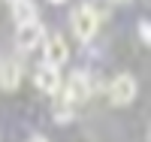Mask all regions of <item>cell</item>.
<instances>
[{"label":"cell","instance_id":"4fadbf2b","mask_svg":"<svg viewBox=\"0 0 151 142\" xmlns=\"http://www.w3.org/2000/svg\"><path fill=\"white\" fill-rule=\"evenodd\" d=\"M118 3H127V0H118Z\"/></svg>","mask_w":151,"mask_h":142},{"label":"cell","instance_id":"8992f818","mask_svg":"<svg viewBox=\"0 0 151 142\" xmlns=\"http://www.w3.org/2000/svg\"><path fill=\"white\" fill-rule=\"evenodd\" d=\"M42 55H45V63H52V67H60V63H67V58H70L67 40H64L60 33L48 36V43L42 45Z\"/></svg>","mask_w":151,"mask_h":142},{"label":"cell","instance_id":"277c9868","mask_svg":"<svg viewBox=\"0 0 151 142\" xmlns=\"http://www.w3.org/2000/svg\"><path fill=\"white\" fill-rule=\"evenodd\" d=\"M88 97H91V79L82 73V70H76L70 79H67V103L73 106V103H85Z\"/></svg>","mask_w":151,"mask_h":142},{"label":"cell","instance_id":"7a4b0ae2","mask_svg":"<svg viewBox=\"0 0 151 142\" xmlns=\"http://www.w3.org/2000/svg\"><path fill=\"white\" fill-rule=\"evenodd\" d=\"M136 94H139V85H136V79L130 73L115 76V82L109 85V103L112 106H130L136 100Z\"/></svg>","mask_w":151,"mask_h":142},{"label":"cell","instance_id":"ba28073f","mask_svg":"<svg viewBox=\"0 0 151 142\" xmlns=\"http://www.w3.org/2000/svg\"><path fill=\"white\" fill-rule=\"evenodd\" d=\"M21 82V67L15 61H3L0 63V85L3 88H18Z\"/></svg>","mask_w":151,"mask_h":142},{"label":"cell","instance_id":"52a82bcc","mask_svg":"<svg viewBox=\"0 0 151 142\" xmlns=\"http://www.w3.org/2000/svg\"><path fill=\"white\" fill-rule=\"evenodd\" d=\"M9 9H12L15 24L36 21V3H33V0H9Z\"/></svg>","mask_w":151,"mask_h":142},{"label":"cell","instance_id":"8fae6325","mask_svg":"<svg viewBox=\"0 0 151 142\" xmlns=\"http://www.w3.org/2000/svg\"><path fill=\"white\" fill-rule=\"evenodd\" d=\"M30 142H45V139H42V136H33V139H30Z\"/></svg>","mask_w":151,"mask_h":142},{"label":"cell","instance_id":"7c38bea8","mask_svg":"<svg viewBox=\"0 0 151 142\" xmlns=\"http://www.w3.org/2000/svg\"><path fill=\"white\" fill-rule=\"evenodd\" d=\"M48 3H64V0H48Z\"/></svg>","mask_w":151,"mask_h":142},{"label":"cell","instance_id":"6da1fadb","mask_svg":"<svg viewBox=\"0 0 151 142\" xmlns=\"http://www.w3.org/2000/svg\"><path fill=\"white\" fill-rule=\"evenodd\" d=\"M97 27H100V15H97L94 6L85 3V6H79L73 12V33H76L79 43H91L97 36Z\"/></svg>","mask_w":151,"mask_h":142},{"label":"cell","instance_id":"30bf717a","mask_svg":"<svg viewBox=\"0 0 151 142\" xmlns=\"http://www.w3.org/2000/svg\"><path fill=\"white\" fill-rule=\"evenodd\" d=\"M139 36H142L145 45L151 43V24H148V21H139Z\"/></svg>","mask_w":151,"mask_h":142},{"label":"cell","instance_id":"9c48e42d","mask_svg":"<svg viewBox=\"0 0 151 142\" xmlns=\"http://www.w3.org/2000/svg\"><path fill=\"white\" fill-rule=\"evenodd\" d=\"M55 121H60V124L73 121V109H70V103H58V109H55Z\"/></svg>","mask_w":151,"mask_h":142},{"label":"cell","instance_id":"5b68a950","mask_svg":"<svg viewBox=\"0 0 151 142\" xmlns=\"http://www.w3.org/2000/svg\"><path fill=\"white\" fill-rule=\"evenodd\" d=\"M33 82H36V88H40L42 94H58L60 73H58V67H52V63H40L36 73H33Z\"/></svg>","mask_w":151,"mask_h":142},{"label":"cell","instance_id":"3957f363","mask_svg":"<svg viewBox=\"0 0 151 142\" xmlns=\"http://www.w3.org/2000/svg\"><path fill=\"white\" fill-rule=\"evenodd\" d=\"M45 40V30H42V24L40 21H27V24H18V30H15V45L24 48V51H30L36 48Z\"/></svg>","mask_w":151,"mask_h":142}]
</instances>
